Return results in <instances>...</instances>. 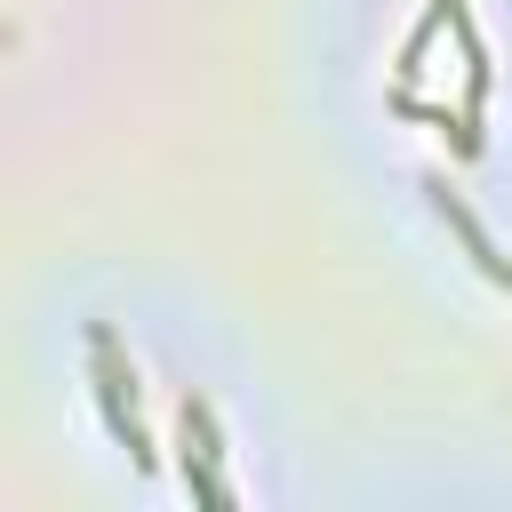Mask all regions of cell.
<instances>
[{
	"mask_svg": "<svg viewBox=\"0 0 512 512\" xmlns=\"http://www.w3.org/2000/svg\"><path fill=\"white\" fill-rule=\"evenodd\" d=\"M88 376H96L104 432L128 448V464H144V472H152V440H144V424H136V368H128V352H120L112 320H88Z\"/></svg>",
	"mask_w": 512,
	"mask_h": 512,
	"instance_id": "1",
	"label": "cell"
},
{
	"mask_svg": "<svg viewBox=\"0 0 512 512\" xmlns=\"http://www.w3.org/2000/svg\"><path fill=\"white\" fill-rule=\"evenodd\" d=\"M176 448H184V488L200 496V504H232V480H224V440H216V408L200 400V392H184V408H176Z\"/></svg>",
	"mask_w": 512,
	"mask_h": 512,
	"instance_id": "2",
	"label": "cell"
},
{
	"mask_svg": "<svg viewBox=\"0 0 512 512\" xmlns=\"http://www.w3.org/2000/svg\"><path fill=\"white\" fill-rule=\"evenodd\" d=\"M424 200H432V216H440V224H448V232L464 240V256H472V264H480V272H488L496 288H512V256H504V248L488 240V224H480V216H472V208H464V200L448 192V176H424Z\"/></svg>",
	"mask_w": 512,
	"mask_h": 512,
	"instance_id": "3",
	"label": "cell"
},
{
	"mask_svg": "<svg viewBox=\"0 0 512 512\" xmlns=\"http://www.w3.org/2000/svg\"><path fill=\"white\" fill-rule=\"evenodd\" d=\"M392 112H400V120H432V128H448L456 160H472V152L488 144L480 128H464V112H448V104H432V96H416V88H392Z\"/></svg>",
	"mask_w": 512,
	"mask_h": 512,
	"instance_id": "4",
	"label": "cell"
}]
</instances>
